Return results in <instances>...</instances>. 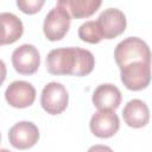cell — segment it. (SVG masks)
I'll return each instance as SVG.
<instances>
[{"label": "cell", "mask_w": 152, "mask_h": 152, "mask_svg": "<svg viewBox=\"0 0 152 152\" xmlns=\"http://www.w3.org/2000/svg\"><path fill=\"white\" fill-rule=\"evenodd\" d=\"M45 63L52 75L86 76L93 71L95 57L89 50L78 46L58 48L48 53Z\"/></svg>", "instance_id": "6da1fadb"}, {"label": "cell", "mask_w": 152, "mask_h": 152, "mask_svg": "<svg viewBox=\"0 0 152 152\" xmlns=\"http://www.w3.org/2000/svg\"><path fill=\"white\" fill-rule=\"evenodd\" d=\"M114 58L119 68L134 62L151 63V52L148 45L138 37H127L121 40L115 50Z\"/></svg>", "instance_id": "7a4b0ae2"}, {"label": "cell", "mask_w": 152, "mask_h": 152, "mask_svg": "<svg viewBox=\"0 0 152 152\" xmlns=\"http://www.w3.org/2000/svg\"><path fill=\"white\" fill-rule=\"evenodd\" d=\"M70 21H71V17L66 12V10L56 5L45 15L43 23V31L46 39L51 42L62 39L69 31Z\"/></svg>", "instance_id": "3957f363"}, {"label": "cell", "mask_w": 152, "mask_h": 152, "mask_svg": "<svg viewBox=\"0 0 152 152\" xmlns=\"http://www.w3.org/2000/svg\"><path fill=\"white\" fill-rule=\"evenodd\" d=\"M69 95L65 87L59 82L48 83L40 95V104L43 109L51 115H57L64 112L68 107Z\"/></svg>", "instance_id": "277c9868"}, {"label": "cell", "mask_w": 152, "mask_h": 152, "mask_svg": "<svg viewBox=\"0 0 152 152\" xmlns=\"http://www.w3.org/2000/svg\"><path fill=\"white\" fill-rule=\"evenodd\" d=\"M121 82L129 90L145 89L151 81V63L134 62L120 68Z\"/></svg>", "instance_id": "5b68a950"}, {"label": "cell", "mask_w": 152, "mask_h": 152, "mask_svg": "<svg viewBox=\"0 0 152 152\" xmlns=\"http://www.w3.org/2000/svg\"><path fill=\"white\" fill-rule=\"evenodd\" d=\"M12 64L21 75L34 74L40 65V55L32 44H23L12 52Z\"/></svg>", "instance_id": "8992f818"}, {"label": "cell", "mask_w": 152, "mask_h": 152, "mask_svg": "<svg viewBox=\"0 0 152 152\" xmlns=\"http://www.w3.org/2000/svg\"><path fill=\"white\" fill-rule=\"evenodd\" d=\"M96 21L101 30L102 38L106 39H113L120 36L126 30L127 25L126 15L122 11L115 7H109L101 12Z\"/></svg>", "instance_id": "52a82bcc"}, {"label": "cell", "mask_w": 152, "mask_h": 152, "mask_svg": "<svg viewBox=\"0 0 152 152\" xmlns=\"http://www.w3.org/2000/svg\"><path fill=\"white\" fill-rule=\"evenodd\" d=\"M8 139L13 147L27 150L36 145L39 139V129L31 121H19L8 131Z\"/></svg>", "instance_id": "ba28073f"}, {"label": "cell", "mask_w": 152, "mask_h": 152, "mask_svg": "<svg viewBox=\"0 0 152 152\" xmlns=\"http://www.w3.org/2000/svg\"><path fill=\"white\" fill-rule=\"evenodd\" d=\"M90 131L99 138H110L120 128V119L114 110L99 109L90 119Z\"/></svg>", "instance_id": "9c48e42d"}, {"label": "cell", "mask_w": 152, "mask_h": 152, "mask_svg": "<svg viewBox=\"0 0 152 152\" xmlns=\"http://www.w3.org/2000/svg\"><path fill=\"white\" fill-rule=\"evenodd\" d=\"M5 99L14 108H26L34 102L36 89L30 82L14 81L6 88Z\"/></svg>", "instance_id": "30bf717a"}, {"label": "cell", "mask_w": 152, "mask_h": 152, "mask_svg": "<svg viewBox=\"0 0 152 152\" xmlns=\"http://www.w3.org/2000/svg\"><path fill=\"white\" fill-rule=\"evenodd\" d=\"M122 96L119 88L112 83L100 84L93 93L91 101L97 109H116L121 103Z\"/></svg>", "instance_id": "8fae6325"}, {"label": "cell", "mask_w": 152, "mask_h": 152, "mask_svg": "<svg viewBox=\"0 0 152 152\" xmlns=\"http://www.w3.org/2000/svg\"><path fill=\"white\" fill-rule=\"evenodd\" d=\"M122 116L125 122L133 128H141L148 124L150 110L147 104L139 100L133 99L126 103L122 109Z\"/></svg>", "instance_id": "7c38bea8"}, {"label": "cell", "mask_w": 152, "mask_h": 152, "mask_svg": "<svg viewBox=\"0 0 152 152\" xmlns=\"http://www.w3.org/2000/svg\"><path fill=\"white\" fill-rule=\"evenodd\" d=\"M24 32L23 21L13 13H0V45L17 42Z\"/></svg>", "instance_id": "4fadbf2b"}, {"label": "cell", "mask_w": 152, "mask_h": 152, "mask_svg": "<svg viewBox=\"0 0 152 152\" xmlns=\"http://www.w3.org/2000/svg\"><path fill=\"white\" fill-rule=\"evenodd\" d=\"M101 0H59L57 6L63 7L72 18H88L101 6Z\"/></svg>", "instance_id": "5bb4252c"}, {"label": "cell", "mask_w": 152, "mask_h": 152, "mask_svg": "<svg viewBox=\"0 0 152 152\" xmlns=\"http://www.w3.org/2000/svg\"><path fill=\"white\" fill-rule=\"evenodd\" d=\"M78 37L83 42H87L90 44L100 43L103 39L101 30H100L96 20H88V21L83 23L78 27Z\"/></svg>", "instance_id": "9a60e30c"}, {"label": "cell", "mask_w": 152, "mask_h": 152, "mask_svg": "<svg viewBox=\"0 0 152 152\" xmlns=\"http://www.w3.org/2000/svg\"><path fill=\"white\" fill-rule=\"evenodd\" d=\"M44 0H18L17 6L21 12L26 14H34L40 11V8L44 6Z\"/></svg>", "instance_id": "2e32d148"}, {"label": "cell", "mask_w": 152, "mask_h": 152, "mask_svg": "<svg viewBox=\"0 0 152 152\" xmlns=\"http://www.w3.org/2000/svg\"><path fill=\"white\" fill-rule=\"evenodd\" d=\"M87 152H113V150H112L109 146L97 144V145H93V146H90V147L88 148Z\"/></svg>", "instance_id": "e0dca14e"}, {"label": "cell", "mask_w": 152, "mask_h": 152, "mask_svg": "<svg viewBox=\"0 0 152 152\" xmlns=\"http://www.w3.org/2000/svg\"><path fill=\"white\" fill-rule=\"evenodd\" d=\"M6 75H7V69H6V64L2 59H0V87L1 84L4 83L5 78H6Z\"/></svg>", "instance_id": "ac0fdd59"}, {"label": "cell", "mask_w": 152, "mask_h": 152, "mask_svg": "<svg viewBox=\"0 0 152 152\" xmlns=\"http://www.w3.org/2000/svg\"><path fill=\"white\" fill-rule=\"evenodd\" d=\"M0 152H11L10 150H6V148H0Z\"/></svg>", "instance_id": "d6986e66"}, {"label": "cell", "mask_w": 152, "mask_h": 152, "mask_svg": "<svg viewBox=\"0 0 152 152\" xmlns=\"http://www.w3.org/2000/svg\"><path fill=\"white\" fill-rule=\"evenodd\" d=\"M0 141H1V133H0Z\"/></svg>", "instance_id": "ffe728a7"}]
</instances>
